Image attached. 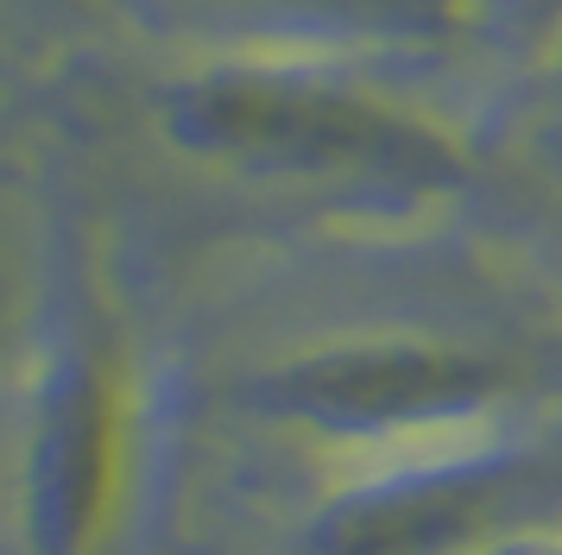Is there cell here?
Returning a JSON list of instances; mask_svg holds the SVG:
<instances>
[{"label": "cell", "mask_w": 562, "mask_h": 555, "mask_svg": "<svg viewBox=\"0 0 562 555\" xmlns=\"http://www.w3.org/2000/svg\"><path fill=\"white\" fill-rule=\"evenodd\" d=\"M165 126L196 158L291 183L442 190L461 177V151L424 114L297 64H215L183 76L165 95Z\"/></svg>", "instance_id": "6da1fadb"}, {"label": "cell", "mask_w": 562, "mask_h": 555, "mask_svg": "<svg viewBox=\"0 0 562 555\" xmlns=\"http://www.w3.org/2000/svg\"><path fill=\"white\" fill-rule=\"evenodd\" d=\"M506 392V366L436 341H355L304 353L254 385L272 417L310 423L341 442H392L468 423Z\"/></svg>", "instance_id": "7a4b0ae2"}, {"label": "cell", "mask_w": 562, "mask_h": 555, "mask_svg": "<svg viewBox=\"0 0 562 555\" xmlns=\"http://www.w3.org/2000/svg\"><path fill=\"white\" fill-rule=\"evenodd\" d=\"M127 474V385L95 348L57 353L26 435V536L38 555H82Z\"/></svg>", "instance_id": "3957f363"}, {"label": "cell", "mask_w": 562, "mask_h": 555, "mask_svg": "<svg viewBox=\"0 0 562 555\" xmlns=\"http://www.w3.org/2000/svg\"><path fill=\"white\" fill-rule=\"evenodd\" d=\"M557 499V479L537 461L481 454V461H430L417 474L380 479L373 492L335 505L316 536V555H461L474 536L525 518Z\"/></svg>", "instance_id": "277c9868"}, {"label": "cell", "mask_w": 562, "mask_h": 555, "mask_svg": "<svg viewBox=\"0 0 562 555\" xmlns=\"http://www.w3.org/2000/svg\"><path fill=\"white\" fill-rule=\"evenodd\" d=\"M215 13L291 38L341 45H449L468 32L474 0H203Z\"/></svg>", "instance_id": "5b68a950"}, {"label": "cell", "mask_w": 562, "mask_h": 555, "mask_svg": "<svg viewBox=\"0 0 562 555\" xmlns=\"http://www.w3.org/2000/svg\"><path fill=\"white\" fill-rule=\"evenodd\" d=\"M557 555H562V550H557Z\"/></svg>", "instance_id": "8992f818"}]
</instances>
